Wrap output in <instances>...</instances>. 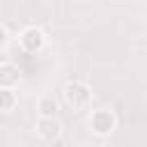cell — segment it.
<instances>
[{"label":"cell","instance_id":"3","mask_svg":"<svg viewBox=\"0 0 147 147\" xmlns=\"http://www.w3.org/2000/svg\"><path fill=\"white\" fill-rule=\"evenodd\" d=\"M37 133H39L44 140L53 142V140H57L60 133H62V122H60L55 115H41L39 122H37Z\"/></svg>","mask_w":147,"mask_h":147},{"label":"cell","instance_id":"1","mask_svg":"<svg viewBox=\"0 0 147 147\" xmlns=\"http://www.w3.org/2000/svg\"><path fill=\"white\" fill-rule=\"evenodd\" d=\"M62 96H64V103H67L71 110H76V113L87 110V108H90V101H92L90 87H87L85 83H80V80L67 83L64 90H62Z\"/></svg>","mask_w":147,"mask_h":147},{"label":"cell","instance_id":"2","mask_svg":"<svg viewBox=\"0 0 147 147\" xmlns=\"http://www.w3.org/2000/svg\"><path fill=\"white\" fill-rule=\"evenodd\" d=\"M44 44H46V37H44V32H41L39 28H34V25L25 28V30L21 32V37H18V46H21L23 51H28V53H37L39 48H44Z\"/></svg>","mask_w":147,"mask_h":147},{"label":"cell","instance_id":"5","mask_svg":"<svg viewBox=\"0 0 147 147\" xmlns=\"http://www.w3.org/2000/svg\"><path fill=\"white\" fill-rule=\"evenodd\" d=\"M21 83V69L11 62L0 64V90H14Z\"/></svg>","mask_w":147,"mask_h":147},{"label":"cell","instance_id":"6","mask_svg":"<svg viewBox=\"0 0 147 147\" xmlns=\"http://www.w3.org/2000/svg\"><path fill=\"white\" fill-rule=\"evenodd\" d=\"M14 106H16L14 90H0V110L2 113H9V110H14Z\"/></svg>","mask_w":147,"mask_h":147},{"label":"cell","instance_id":"7","mask_svg":"<svg viewBox=\"0 0 147 147\" xmlns=\"http://www.w3.org/2000/svg\"><path fill=\"white\" fill-rule=\"evenodd\" d=\"M7 41H9V34H7L5 25H0V48H5V46H7Z\"/></svg>","mask_w":147,"mask_h":147},{"label":"cell","instance_id":"4","mask_svg":"<svg viewBox=\"0 0 147 147\" xmlns=\"http://www.w3.org/2000/svg\"><path fill=\"white\" fill-rule=\"evenodd\" d=\"M90 126L94 129V133L106 136V133H110V131L115 129V115H113L110 110H106V108L94 110L92 117H90Z\"/></svg>","mask_w":147,"mask_h":147}]
</instances>
